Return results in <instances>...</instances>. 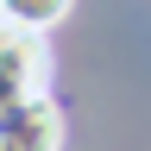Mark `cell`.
<instances>
[{"mask_svg":"<svg viewBox=\"0 0 151 151\" xmlns=\"http://www.w3.org/2000/svg\"><path fill=\"white\" fill-rule=\"evenodd\" d=\"M50 82V44L44 32H25V25H6L0 19V113L44 94Z\"/></svg>","mask_w":151,"mask_h":151,"instance_id":"1","label":"cell"},{"mask_svg":"<svg viewBox=\"0 0 151 151\" xmlns=\"http://www.w3.org/2000/svg\"><path fill=\"white\" fill-rule=\"evenodd\" d=\"M0 151H63V107L50 88L0 113Z\"/></svg>","mask_w":151,"mask_h":151,"instance_id":"2","label":"cell"},{"mask_svg":"<svg viewBox=\"0 0 151 151\" xmlns=\"http://www.w3.org/2000/svg\"><path fill=\"white\" fill-rule=\"evenodd\" d=\"M76 0H0V19L6 25H25V32H50L57 19H69Z\"/></svg>","mask_w":151,"mask_h":151,"instance_id":"3","label":"cell"}]
</instances>
